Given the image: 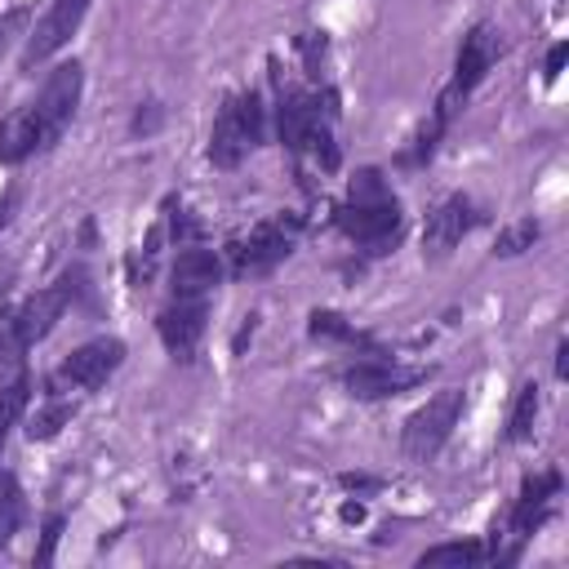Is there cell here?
<instances>
[{"instance_id":"obj_1","label":"cell","mask_w":569,"mask_h":569,"mask_svg":"<svg viewBox=\"0 0 569 569\" xmlns=\"http://www.w3.org/2000/svg\"><path fill=\"white\" fill-rule=\"evenodd\" d=\"M338 227L369 253H387L400 240V200L378 169H360L351 178L347 204L338 209Z\"/></svg>"},{"instance_id":"obj_2","label":"cell","mask_w":569,"mask_h":569,"mask_svg":"<svg viewBox=\"0 0 569 569\" xmlns=\"http://www.w3.org/2000/svg\"><path fill=\"white\" fill-rule=\"evenodd\" d=\"M267 133V107L262 98L249 89V93H227L218 116H213V129H209V160L218 169H236Z\"/></svg>"},{"instance_id":"obj_3","label":"cell","mask_w":569,"mask_h":569,"mask_svg":"<svg viewBox=\"0 0 569 569\" xmlns=\"http://www.w3.org/2000/svg\"><path fill=\"white\" fill-rule=\"evenodd\" d=\"M458 413H462V387H445L436 391L427 405H418L409 418H405V431H400V449L409 462H431L445 440L453 436L458 427Z\"/></svg>"},{"instance_id":"obj_4","label":"cell","mask_w":569,"mask_h":569,"mask_svg":"<svg viewBox=\"0 0 569 569\" xmlns=\"http://www.w3.org/2000/svg\"><path fill=\"white\" fill-rule=\"evenodd\" d=\"M338 378H342L347 396H356V400H387V396H400V391H413L418 382H427L431 365H400L387 356H369V360L338 369Z\"/></svg>"},{"instance_id":"obj_5","label":"cell","mask_w":569,"mask_h":569,"mask_svg":"<svg viewBox=\"0 0 569 569\" xmlns=\"http://www.w3.org/2000/svg\"><path fill=\"white\" fill-rule=\"evenodd\" d=\"M80 89H84V67L80 62H62V67L49 71L40 98L31 102L36 124H40V151L53 147L67 133V124H71V116L80 107Z\"/></svg>"},{"instance_id":"obj_6","label":"cell","mask_w":569,"mask_h":569,"mask_svg":"<svg viewBox=\"0 0 569 569\" xmlns=\"http://www.w3.org/2000/svg\"><path fill=\"white\" fill-rule=\"evenodd\" d=\"M120 365H124V342L120 338H89L53 369L49 391H98Z\"/></svg>"},{"instance_id":"obj_7","label":"cell","mask_w":569,"mask_h":569,"mask_svg":"<svg viewBox=\"0 0 569 569\" xmlns=\"http://www.w3.org/2000/svg\"><path fill=\"white\" fill-rule=\"evenodd\" d=\"M293 236H298V218H284V213L262 218L244 240L231 244V258H236L231 271H236V276H262V271H271L276 262L289 258Z\"/></svg>"},{"instance_id":"obj_8","label":"cell","mask_w":569,"mask_h":569,"mask_svg":"<svg viewBox=\"0 0 569 569\" xmlns=\"http://www.w3.org/2000/svg\"><path fill=\"white\" fill-rule=\"evenodd\" d=\"M84 13H89V0H53L49 13L27 31V44H22L18 67H22V71H36L40 62H49V58L80 31Z\"/></svg>"},{"instance_id":"obj_9","label":"cell","mask_w":569,"mask_h":569,"mask_svg":"<svg viewBox=\"0 0 569 569\" xmlns=\"http://www.w3.org/2000/svg\"><path fill=\"white\" fill-rule=\"evenodd\" d=\"M204 320H209L204 298H173V302L156 316V333H160L164 351L187 365V360L196 356L200 338H204Z\"/></svg>"},{"instance_id":"obj_10","label":"cell","mask_w":569,"mask_h":569,"mask_svg":"<svg viewBox=\"0 0 569 569\" xmlns=\"http://www.w3.org/2000/svg\"><path fill=\"white\" fill-rule=\"evenodd\" d=\"M498 53H502V40H498V31L489 27V22H476L467 36H462V44H458V58H453V89L462 93V98H471V89L489 76V67L498 62Z\"/></svg>"},{"instance_id":"obj_11","label":"cell","mask_w":569,"mask_h":569,"mask_svg":"<svg viewBox=\"0 0 569 569\" xmlns=\"http://www.w3.org/2000/svg\"><path fill=\"white\" fill-rule=\"evenodd\" d=\"M222 284V258L218 249H204V244H182L173 267H169V289L173 298H204Z\"/></svg>"},{"instance_id":"obj_12","label":"cell","mask_w":569,"mask_h":569,"mask_svg":"<svg viewBox=\"0 0 569 569\" xmlns=\"http://www.w3.org/2000/svg\"><path fill=\"white\" fill-rule=\"evenodd\" d=\"M476 222H480L476 204H471L467 196H449V200H440V204L427 213V227H422V249H427L431 258H445L453 244H462V236H467Z\"/></svg>"},{"instance_id":"obj_13","label":"cell","mask_w":569,"mask_h":569,"mask_svg":"<svg viewBox=\"0 0 569 569\" xmlns=\"http://www.w3.org/2000/svg\"><path fill=\"white\" fill-rule=\"evenodd\" d=\"M67 302H71V280H62V284H44V289H36L22 307H13V325H18L22 342H27V347L44 342V338L53 333V325L62 320Z\"/></svg>"},{"instance_id":"obj_14","label":"cell","mask_w":569,"mask_h":569,"mask_svg":"<svg viewBox=\"0 0 569 569\" xmlns=\"http://www.w3.org/2000/svg\"><path fill=\"white\" fill-rule=\"evenodd\" d=\"M40 151V124L31 107H18L0 120V164H22L27 156Z\"/></svg>"},{"instance_id":"obj_15","label":"cell","mask_w":569,"mask_h":569,"mask_svg":"<svg viewBox=\"0 0 569 569\" xmlns=\"http://www.w3.org/2000/svg\"><path fill=\"white\" fill-rule=\"evenodd\" d=\"M71 418H76V400H58V391H49V400L27 418V436L31 440H53Z\"/></svg>"},{"instance_id":"obj_16","label":"cell","mask_w":569,"mask_h":569,"mask_svg":"<svg viewBox=\"0 0 569 569\" xmlns=\"http://www.w3.org/2000/svg\"><path fill=\"white\" fill-rule=\"evenodd\" d=\"M27 405H31V378L27 373L0 382V445L9 440V431L18 427V418L27 413Z\"/></svg>"},{"instance_id":"obj_17","label":"cell","mask_w":569,"mask_h":569,"mask_svg":"<svg viewBox=\"0 0 569 569\" xmlns=\"http://www.w3.org/2000/svg\"><path fill=\"white\" fill-rule=\"evenodd\" d=\"M489 560V551H485V542H476V538H462V542H440V547H427L422 556H418V565L427 569V565H485Z\"/></svg>"},{"instance_id":"obj_18","label":"cell","mask_w":569,"mask_h":569,"mask_svg":"<svg viewBox=\"0 0 569 569\" xmlns=\"http://www.w3.org/2000/svg\"><path fill=\"white\" fill-rule=\"evenodd\" d=\"M22 356H27V342H22L18 325H13V307H4V311H0V382L27 373V369H22Z\"/></svg>"},{"instance_id":"obj_19","label":"cell","mask_w":569,"mask_h":569,"mask_svg":"<svg viewBox=\"0 0 569 569\" xmlns=\"http://www.w3.org/2000/svg\"><path fill=\"white\" fill-rule=\"evenodd\" d=\"M22 516H27L22 485H18V476L0 471V547H9V542H13V533H18Z\"/></svg>"},{"instance_id":"obj_20","label":"cell","mask_w":569,"mask_h":569,"mask_svg":"<svg viewBox=\"0 0 569 569\" xmlns=\"http://www.w3.org/2000/svg\"><path fill=\"white\" fill-rule=\"evenodd\" d=\"M538 382H525L520 391H516V405H511V418H507V440L511 445H520V440H529L533 436V422H538Z\"/></svg>"},{"instance_id":"obj_21","label":"cell","mask_w":569,"mask_h":569,"mask_svg":"<svg viewBox=\"0 0 569 569\" xmlns=\"http://www.w3.org/2000/svg\"><path fill=\"white\" fill-rule=\"evenodd\" d=\"M538 236H542V222H538V218H516V222H507V227L498 231L493 253H498V258H520L525 249L538 244Z\"/></svg>"},{"instance_id":"obj_22","label":"cell","mask_w":569,"mask_h":569,"mask_svg":"<svg viewBox=\"0 0 569 569\" xmlns=\"http://www.w3.org/2000/svg\"><path fill=\"white\" fill-rule=\"evenodd\" d=\"M307 333H311L316 342H360V333H356L338 311H329V307H316V311L307 316Z\"/></svg>"},{"instance_id":"obj_23","label":"cell","mask_w":569,"mask_h":569,"mask_svg":"<svg viewBox=\"0 0 569 569\" xmlns=\"http://www.w3.org/2000/svg\"><path fill=\"white\" fill-rule=\"evenodd\" d=\"M160 120H164V107H160L156 98H147V102H138V111H133V124H129V129L147 138V133H156V129H160Z\"/></svg>"},{"instance_id":"obj_24","label":"cell","mask_w":569,"mask_h":569,"mask_svg":"<svg viewBox=\"0 0 569 569\" xmlns=\"http://www.w3.org/2000/svg\"><path fill=\"white\" fill-rule=\"evenodd\" d=\"M58 538H62V516H49V520H44V533H40V547H36V565H49V560H53Z\"/></svg>"},{"instance_id":"obj_25","label":"cell","mask_w":569,"mask_h":569,"mask_svg":"<svg viewBox=\"0 0 569 569\" xmlns=\"http://www.w3.org/2000/svg\"><path fill=\"white\" fill-rule=\"evenodd\" d=\"M298 49L307 53V71H311V76H320V53H325V36H320V31H307V36H298Z\"/></svg>"},{"instance_id":"obj_26","label":"cell","mask_w":569,"mask_h":569,"mask_svg":"<svg viewBox=\"0 0 569 569\" xmlns=\"http://www.w3.org/2000/svg\"><path fill=\"white\" fill-rule=\"evenodd\" d=\"M565 58H569V44H565V40H556V44L547 49V58H542V76H547V84H556V80H560Z\"/></svg>"},{"instance_id":"obj_27","label":"cell","mask_w":569,"mask_h":569,"mask_svg":"<svg viewBox=\"0 0 569 569\" xmlns=\"http://www.w3.org/2000/svg\"><path fill=\"white\" fill-rule=\"evenodd\" d=\"M338 485H342V489H356V493H369V489H378L382 480H378V476H356V471H342V476H338Z\"/></svg>"},{"instance_id":"obj_28","label":"cell","mask_w":569,"mask_h":569,"mask_svg":"<svg viewBox=\"0 0 569 569\" xmlns=\"http://www.w3.org/2000/svg\"><path fill=\"white\" fill-rule=\"evenodd\" d=\"M22 22H27V9H13L9 18H0V44H4V40H9V31H13V27H22Z\"/></svg>"},{"instance_id":"obj_29","label":"cell","mask_w":569,"mask_h":569,"mask_svg":"<svg viewBox=\"0 0 569 569\" xmlns=\"http://www.w3.org/2000/svg\"><path fill=\"white\" fill-rule=\"evenodd\" d=\"M565 373H569V342L560 338L556 342V378H565Z\"/></svg>"},{"instance_id":"obj_30","label":"cell","mask_w":569,"mask_h":569,"mask_svg":"<svg viewBox=\"0 0 569 569\" xmlns=\"http://www.w3.org/2000/svg\"><path fill=\"white\" fill-rule=\"evenodd\" d=\"M342 520H365V507L360 502H342Z\"/></svg>"},{"instance_id":"obj_31","label":"cell","mask_w":569,"mask_h":569,"mask_svg":"<svg viewBox=\"0 0 569 569\" xmlns=\"http://www.w3.org/2000/svg\"><path fill=\"white\" fill-rule=\"evenodd\" d=\"M9 209H13V196H0V227L9 222Z\"/></svg>"}]
</instances>
